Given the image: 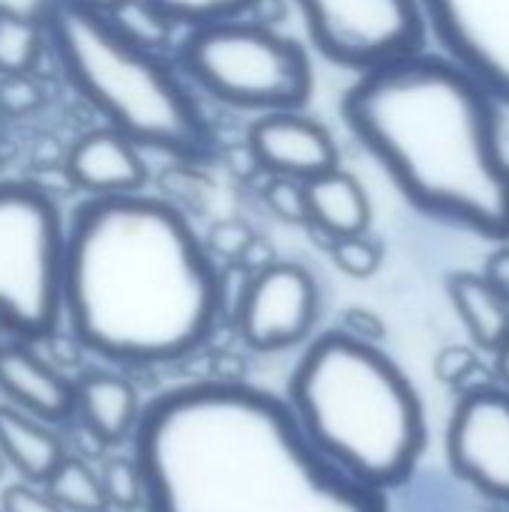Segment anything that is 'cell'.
I'll return each mask as SVG.
<instances>
[{
	"instance_id": "cell-1",
	"label": "cell",
	"mask_w": 509,
	"mask_h": 512,
	"mask_svg": "<svg viewBox=\"0 0 509 512\" xmlns=\"http://www.w3.org/2000/svg\"><path fill=\"white\" fill-rule=\"evenodd\" d=\"M132 441L147 512H390L309 441L288 399L252 384L165 390Z\"/></svg>"
},
{
	"instance_id": "cell-2",
	"label": "cell",
	"mask_w": 509,
	"mask_h": 512,
	"mask_svg": "<svg viewBox=\"0 0 509 512\" xmlns=\"http://www.w3.org/2000/svg\"><path fill=\"white\" fill-rule=\"evenodd\" d=\"M225 306V276L174 204L129 192L75 210L63 318L90 354L120 366L177 363L213 336Z\"/></svg>"
},
{
	"instance_id": "cell-3",
	"label": "cell",
	"mask_w": 509,
	"mask_h": 512,
	"mask_svg": "<svg viewBox=\"0 0 509 512\" xmlns=\"http://www.w3.org/2000/svg\"><path fill=\"white\" fill-rule=\"evenodd\" d=\"M498 105L447 54L414 51L360 72L339 108L408 204L509 243V159Z\"/></svg>"
},
{
	"instance_id": "cell-4",
	"label": "cell",
	"mask_w": 509,
	"mask_h": 512,
	"mask_svg": "<svg viewBox=\"0 0 509 512\" xmlns=\"http://www.w3.org/2000/svg\"><path fill=\"white\" fill-rule=\"evenodd\" d=\"M288 405L309 441L375 492L405 486L426 453L414 384L375 342L348 330H330L306 348L288 381Z\"/></svg>"
},
{
	"instance_id": "cell-5",
	"label": "cell",
	"mask_w": 509,
	"mask_h": 512,
	"mask_svg": "<svg viewBox=\"0 0 509 512\" xmlns=\"http://www.w3.org/2000/svg\"><path fill=\"white\" fill-rule=\"evenodd\" d=\"M39 18L63 75L111 129L189 165L216 156L213 126L159 51L87 0H42Z\"/></svg>"
},
{
	"instance_id": "cell-6",
	"label": "cell",
	"mask_w": 509,
	"mask_h": 512,
	"mask_svg": "<svg viewBox=\"0 0 509 512\" xmlns=\"http://www.w3.org/2000/svg\"><path fill=\"white\" fill-rule=\"evenodd\" d=\"M180 66L213 99L246 111H300L312 96V60L264 21L228 18L189 27Z\"/></svg>"
},
{
	"instance_id": "cell-7",
	"label": "cell",
	"mask_w": 509,
	"mask_h": 512,
	"mask_svg": "<svg viewBox=\"0 0 509 512\" xmlns=\"http://www.w3.org/2000/svg\"><path fill=\"white\" fill-rule=\"evenodd\" d=\"M66 228L45 189L0 183V327L21 342L51 339L63 321Z\"/></svg>"
},
{
	"instance_id": "cell-8",
	"label": "cell",
	"mask_w": 509,
	"mask_h": 512,
	"mask_svg": "<svg viewBox=\"0 0 509 512\" xmlns=\"http://www.w3.org/2000/svg\"><path fill=\"white\" fill-rule=\"evenodd\" d=\"M312 45L327 60L366 72L423 51L420 0H294Z\"/></svg>"
},
{
	"instance_id": "cell-9",
	"label": "cell",
	"mask_w": 509,
	"mask_h": 512,
	"mask_svg": "<svg viewBox=\"0 0 509 512\" xmlns=\"http://www.w3.org/2000/svg\"><path fill=\"white\" fill-rule=\"evenodd\" d=\"M447 462L480 498L509 504V390L477 384L462 393L447 426Z\"/></svg>"
},
{
	"instance_id": "cell-10",
	"label": "cell",
	"mask_w": 509,
	"mask_h": 512,
	"mask_svg": "<svg viewBox=\"0 0 509 512\" xmlns=\"http://www.w3.org/2000/svg\"><path fill=\"white\" fill-rule=\"evenodd\" d=\"M318 321V285L306 267L273 261L252 273L234 306V327L255 351L300 345Z\"/></svg>"
},
{
	"instance_id": "cell-11",
	"label": "cell",
	"mask_w": 509,
	"mask_h": 512,
	"mask_svg": "<svg viewBox=\"0 0 509 512\" xmlns=\"http://www.w3.org/2000/svg\"><path fill=\"white\" fill-rule=\"evenodd\" d=\"M444 54L509 105V0H420Z\"/></svg>"
},
{
	"instance_id": "cell-12",
	"label": "cell",
	"mask_w": 509,
	"mask_h": 512,
	"mask_svg": "<svg viewBox=\"0 0 509 512\" xmlns=\"http://www.w3.org/2000/svg\"><path fill=\"white\" fill-rule=\"evenodd\" d=\"M249 150L255 153L261 171L270 177L315 180L339 168V150L333 135L312 117L300 111H273L252 123Z\"/></svg>"
},
{
	"instance_id": "cell-13",
	"label": "cell",
	"mask_w": 509,
	"mask_h": 512,
	"mask_svg": "<svg viewBox=\"0 0 509 512\" xmlns=\"http://www.w3.org/2000/svg\"><path fill=\"white\" fill-rule=\"evenodd\" d=\"M66 174L72 186L90 198L141 192L147 183V165L138 153V144L111 126L93 129L72 144L66 156Z\"/></svg>"
},
{
	"instance_id": "cell-14",
	"label": "cell",
	"mask_w": 509,
	"mask_h": 512,
	"mask_svg": "<svg viewBox=\"0 0 509 512\" xmlns=\"http://www.w3.org/2000/svg\"><path fill=\"white\" fill-rule=\"evenodd\" d=\"M0 393L42 423H60L75 414V381L21 342L0 345Z\"/></svg>"
},
{
	"instance_id": "cell-15",
	"label": "cell",
	"mask_w": 509,
	"mask_h": 512,
	"mask_svg": "<svg viewBox=\"0 0 509 512\" xmlns=\"http://www.w3.org/2000/svg\"><path fill=\"white\" fill-rule=\"evenodd\" d=\"M141 402L135 387L114 372H87L75 381V417L105 447L135 435L141 423Z\"/></svg>"
},
{
	"instance_id": "cell-16",
	"label": "cell",
	"mask_w": 509,
	"mask_h": 512,
	"mask_svg": "<svg viewBox=\"0 0 509 512\" xmlns=\"http://www.w3.org/2000/svg\"><path fill=\"white\" fill-rule=\"evenodd\" d=\"M0 459L15 468L24 483L42 486L66 459V450L48 423L15 405H0Z\"/></svg>"
},
{
	"instance_id": "cell-17",
	"label": "cell",
	"mask_w": 509,
	"mask_h": 512,
	"mask_svg": "<svg viewBox=\"0 0 509 512\" xmlns=\"http://www.w3.org/2000/svg\"><path fill=\"white\" fill-rule=\"evenodd\" d=\"M306 198H309V225L318 228L327 240L369 231L372 204L354 174L333 168L306 183Z\"/></svg>"
},
{
	"instance_id": "cell-18",
	"label": "cell",
	"mask_w": 509,
	"mask_h": 512,
	"mask_svg": "<svg viewBox=\"0 0 509 512\" xmlns=\"http://www.w3.org/2000/svg\"><path fill=\"white\" fill-rule=\"evenodd\" d=\"M447 294L483 351H498L509 339V300L483 273H450Z\"/></svg>"
},
{
	"instance_id": "cell-19",
	"label": "cell",
	"mask_w": 509,
	"mask_h": 512,
	"mask_svg": "<svg viewBox=\"0 0 509 512\" xmlns=\"http://www.w3.org/2000/svg\"><path fill=\"white\" fill-rule=\"evenodd\" d=\"M42 486L66 512L111 510L102 486V474L84 456H66Z\"/></svg>"
},
{
	"instance_id": "cell-20",
	"label": "cell",
	"mask_w": 509,
	"mask_h": 512,
	"mask_svg": "<svg viewBox=\"0 0 509 512\" xmlns=\"http://www.w3.org/2000/svg\"><path fill=\"white\" fill-rule=\"evenodd\" d=\"M48 42L45 24L39 15H24L9 6H0V75L15 78L27 75L42 57Z\"/></svg>"
},
{
	"instance_id": "cell-21",
	"label": "cell",
	"mask_w": 509,
	"mask_h": 512,
	"mask_svg": "<svg viewBox=\"0 0 509 512\" xmlns=\"http://www.w3.org/2000/svg\"><path fill=\"white\" fill-rule=\"evenodd\" d=\"M111 21L129 36L135 39L138 45L150 48V51H165L171 45V36H174V21L159 9L153 6L150 0H123L117 9L108 12Z\"/></svg>"
},
{
	"instance_id": "cell-22",
	"label": "cell",
	"mask_w": 509,
	"mask_h": 512,
	"mask_svg": "<svg viewBox=\"0 0 509 512\" xmlns=\"http://www.w3.org/2000/svg\"><path fill=\"white\" fill-rule=\"evenodd\" d=\"M150 3L159 6L174 24L201 27V24H213V21L243 18L261 0H150Z\"/></svg>"
},
{
	"instance_id": "cell-23",
	"label": "cell",
	"mask_w": 509,
	"mask_h": 512,
	"mask_svg": "<svg viewBox=\"0 0 509 512\" xmlns=\"http://www.w3.org/2000/svg\"><path fill=\"white\" fill-rule=\"evenodd\" d=\"M330 258L351 279H369L372 273H378L384 261V246L378 243V237L363 231V234L330 240Z\"/></svg>"
},
{
	"instance_id": "cell-24",
	"label": "cell",
	"mask_w": 509,
	"mask_h": 512,
	"mask_svg": "<svg viewBox=\"0 0 509 512\" xmlns=\"http://www.w3.org/2000/svg\"><path fill=\"white\" fill-rule=\"evenodd\" d=\"M99 474L111 507L117 510L144 507V480L135 459H108Z\"/></svg>"
},
{
	"instance_id": "cell-25",
	"label": "cell",
	"mask_w": 509,
	"mask_h": 512,
	"mask_svg": "<svg viewBox=\"0 0 509 512\" xmlns=\"http://www.w3.org/2000/svg\"><path fill=\"white\" fill-rule=\"evenodd\" d=\"M264 204L282 219L294 225H309V198L306 183L294 177H270L264 186Z\"/></svg>"
},
{
	"instance_id": "cell-26",
	"label": "cell",
	"mask_w": 509,
	"mask_h": 512,
	"mask_svg": "<svg viewBox=\"0 0 509 512\" xmlns=\"http://www.w3.org/2000/svg\"><path fill=\"white\" fill-rule=\"evenodd\" d=\"M207 249L213 258H225V261H240L249 246L255 243V231L246 225V222H237V219H225V222H216L207 234Z\"/></svg>"
},
{
	"instance_id": "cell-27",
	"label": "cell",
	"mask_w": 509,
	"mask_h": 512,
	"mask_svg": "<svg viewBox=\"0 0 509 512\" xmlns=\"http://www.w3.org/2000/svg\"><path fill=\"white\" fill-rule=\"evenodd\" d=\"M477 372H480V360H477L474 348L450 345L435 357V375L447 387H465L468 378H474Z\"/></svg>"
},
{
	"instance_id": "cell-28",
	"label": "cell",
	"mask_w": 509,
	"mask_h": 512,
	"mask_svg": "<svg viewBox=\"0 0 509 512\" xmlns=\"http://www.w3.org/2000/svg\"><path fill=\"white\" fill-rule=\"evenodd\" d=\"M0 512H66L36 483H12L0 495Z\"/></svg>"
},
{
	"instance_id": "cell-29",
	"label": "cell",
	"mask_w": 509,
	"mask_h": 512,
	"mask_svg": "<svg viewBox=\"0 0 509 512\" xmlns=\"http://www.w3.org/2000/svg\"><path fill=\"white\" fill-rule=\"evenodd\" d=\"M345 330L360 336V339H366V342H378L384 336L381 321L372 312H366V309H348L345 312Z\"/></svg>"
},
{
	"instance_id": "cell-30",
	"label": "cell",
	"mask_w": 509,
	"mask_h": 512,
	"mask_svg": "<svg viewBox=\"0 0 509 512\" xmlns=\"http://www.w3.org/2000/svg\"><path fill=\"white\" fill-rule=\"evenodd\" d=\"M483 276L504 294L509 300V246H498L489 258H486V267H483Z\"/></svg>"
},
{
	"instance_id": "cell-31",
	"label": "cell",
	"mask_w": 509,
	"mask_h": 512,
	"mask_svg": "<svg viewBox=\"0 0 509 512\" xmlns=\"http://www.w3.org/2000/svg\"><path fill=\"white\" fill-rule=\"evenodd\" d=\"M495 372H498V384L509 390V339L495 351Z\"/></svg>"
},
{
	"instance_id": "cell-32",
	"label": "cell",
	"mask_w": 509,
	"mask_h": 512,
	"mask_svg": "<svg viewBox=\"0 0 509 512\" xmlns=\"http://www.w3.org/2000/svg\"><path fill=\"white\" fill-rule=\"evenodd\" d=\"M90 6H96V9H102V12H111V9H117L123 0H87Z\"/></svg>"
}]
</instances>
